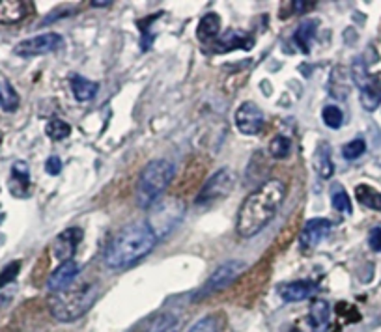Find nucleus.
I'll list each match as a JSON object with an SVG mask.
<instances>
[{
	"mask_svg": "<svg viewBox=\"0 0 381 332\" xmlns=\"http://www.w3.org/2000/svg\"><path fill=\"white\" fill-rule=\"evenodd\" d=\"M71 92L75 95V99L86 103V101L94 99V95L97 94V84L94 81H88L86 77H81V75H73Z\"/></svg>",
	"mask_w": 381,
	"mask_h": 332,
	"instance_id": "19",
	"label": "nucleus"
},
{
	"mask_svg": "<svg viewBox=\"0 0 381 332\" xmlns=\"http://www.w3.org/2000/svg\"><path fill=\"white\" fill-rule=\"evenodd\" d=\"M78 275V265L77 261H64L60 265L56 267L53 275L49 277V282H47V288L56 293V291H62V289H66L67 286H71L75 280H77Z\"/></svg>",
	"mask_w": 381,
	"mask_h": 332,
	"instance_id": "12",
	"label": "nucleus"
},
{
	"mask_svg": "<svg viewBox=\"0 0 381 332\" xmlns=\"http://www.w3.org/2000/svg\"><path fill=\"white\" fill-rule=\"evenodd\" d=\"M355 198L359 204L374 211H381V193L370 185H357L355 187Z\"/></svg>",
	"mask_w": 381,
	"mask_h": 332,
	"instance_id": "21",
	"label": "nucleus"
},
{
	"mask_svg": "<svg viewBox=\"0 0 381 332\" xmlns=\"http://www.w3.org/2000/svg\"><path fill=\"white\" fill-rule=\"evenodd\" d=\"M329 230L331 222L327 219H321V216L310 219L299 233V247L303 249V252H312L319 244V241L329 233Z\"/></svg>",
	"mask_w": 381,
	"mask_h": 332,
	"instance_id": "10",
	"label": "nucleus"
},
{
	"mask_svg": "<svg viewBox=\"0 0 381 332\" xmlns=\"http://www.w3.org/2000/svg\"><path fill=\"white\" fill-rule=\"evenodd\" d=\"M235 127L240 129V133L247 134V137H254L263 129V123H265V116H263V111L256 103L252 101H245L241 103L240 109L235 111L234 116Z\"/></svg>",
	"mask_w": 381,
	"mask_h": 332,
	"instance_id": "9",
	"label": "nucleus"
},
{
	"mask_svg": "<svg viewBox=\"0 0 381 332\" xmlns=\"http://www.w3.org/2000/svg\"><path fill=\"white\" fill-rule=\"evenodd\" d=\"M235 172L232 168H221L213 174L204 187L200 188V193L196 194L195 204L196 205H207L213 204V202H219V200L226 198L232 188L235 185Z\"/></svg>",
	"mask_w": 381,
	"mask_h": 332,
	"instance_id": "6",
	"label": "nucleus"
},
{
	"mask_svg": "<svg viewBox=\"0 0 381 332\" xmlns=\"http://www.w3.org/2000/svg\"><path fill=\"white\" fill-rule=\"evenodd\" d=\"M28 187H30V174H28L27 162H15L11 168L10 193L13 196L25 198V196H28Z\"/></svg>",
	"mask_w": 381,
	"mask_h": 332,
	"instance_id": "16",
	"label": "nucleus"
},
{
	"mask_svg": "<svg viewBox=\"0 0 381 332\" xmlns=\"http://www.w3.org/2000/svg\"><path fill=\"white\" fill-rule=\"evenodd\" d=\"M179 328H181V323L174 314H161L150 323L146 332H179Z\"/></svg>",
	"mask_w": 381,
	"mask_h": 332,
	"instance_id": "24",
	"label": "nucleus"
},
{
	"mask_svg": "<svg viewBox=\"0 0 381 332\" xmlns=\"http://www.w3.org/2000/svg\"><path fill=\"white\" fill-rule=\"evenodd\" d=\"M286 198V185L280 179H269L251 193L241 204L235 232L243 239L254 237L269 226Z\"/></svg>",
	"mask_w": 381,
	"mask_h": 332,
	"instance_id": "1",
	"label": "nucleus"
},
{
	"mask_svg": "<svg viewBox=\"0 0 381 332\" xmlns=\"http://www.w3.org/2000/svg\"><path fill=\"white\" fill-rule=\"evenodd\" d=\"M92 6H95V8H106V6H111V2H92Z\"/></svg>",
	"mask_w": 381,
	"mask_h": 332,
	"instance_id": "36",
	"label": "nucleus"
},
{
	"mask_svg": "<svg viewBox=\"0 0 381 332\" xmlns=\"http://www.w3.org/2000/svg\"><path fill=\"white\" fill-rule=\"evenodd\" d=\"M316 28H318V21H307L301 22L299 28L296 30V34H293V41H296L297 47H299L305 55H308V50H310V43H312Z\"/></svg>",
	"mask_w": 381,
	"mask_h": 332,
	"instance_id": "22",
	"label": "nucleus"
},
{
	"mask_svg": "<svg viewBox=\"0 0 381 332\" xmlns=\"http://www.w3.org/2000/svg\"><path fill=\"white\" fill-rule=\"evenodd\" d=\"M185 215V204L179 198H162L150 207L146 224L150 226L155 239L167 237L179 226Z\"/></svg>",
	"mask_w": 381,
	"mask_h": 332,
	"instance_id": "5",
	"label": "nucleus"
},
{
	"mask_svg": "<svg viewBox=\"0 0 381 332\" xmlns=\"http://www.w3.org/2000/svg\"><path fill=\"white\" fill-rule=\"evenodd\" d=\"M331 204L340 213H347V215L352 213V200H349V196H347L342 185H335V187L331 188Z\"/></svg>",
	"mask_w": 381,
	"mask_h": 332,
	"instance_id": "26",
	"label": "nucleus"
},
{
	"mask_svg": "<svg viewBox=\"0 0 381 332\" xmlns=\"http://www.w3.org/2000/svg\"><path fill=\"white\" fill-rule=\"evenodd\" d=\"M314 289H316V284L312 280H296V282L282 284L279 293L286 303H301L314 293Z\"/></svg>",
	"mask_w": 381,
	"mask_h": 332,
	"instance_id": "14",
	"label": "nucleus"
},
{
	"mask_svg": "<svg viewBox=\"0 0 381 332\" xmlns=\"http://www.w3.org/2000/svg\"><path fill=\"white\" fill-rule=\"evenodd\" d=\"M364 151H366V142L363 139H355L342 148V155H344L346 161H355V159L363 155Z\"/></svg>",
	"mask_w": 381,
	"mask_h": 332,
	"instance_id": "31",
	"label": "nucleus"
},
{
	"mask_svg": "<svg viewBox=\"0 0 381 332\" xmlns=\"http://www.w3.org/2000/svg\"><path fill=\"white\" fill-rule=\"evenodd\" d=\"M310 6L312 4H308V2H293V8H297V11H299V13H303V8H310Z\"/></svg>",
	"mask_w": 381,
	"mask_h": 332,
	"instance_id": "35",
	"label": "nucleus"
},
{
	"mask_svg": "<svg viewBox=\"0 0 381 332\" xmlns=\"http://www.w3.org/2000/svg\"><path fill=\"white\" fill-rule=\"evenodd\" d=\"M45 133H47V137L53 140H64L71 134V125L66 122H62V120H50V122L47 123V127H45Z\"/></svg>",
	"mask_w": 381,
	"mask_h": 332,
	"instance_id": "29",
	"label": "nucleus"
},
{
	"mask_svg": "<svg viewBox=\"0 0 381 332\" xmlns=\"http://www.w3.org/2000/svg\"><path fill=\"white\" fill-rule=\"evenodd\" d=\"M99 297L97 282H75L49 297V310L56 321L73 323L81 319Z\"/></svg>",
	"mask_w": 381,
	"mask_h": 332,
	"instance_id": "3",
	"label": "nucleus"
},
{
	"mask_svg": "<svg viewBox=\"0 0 381 332\" xmlns=\"http://www.w3.org/2000/svg\"><path fill=\"white\" fill-rule=\"evenodd\" d=\"M83 241V230L81 228H69L55 239L53 243V254L58 261H71L75 252H77L78 243Z\"/></svg>",
	"mask_w": 381,
	"mask_h": 332,
	"instance_id": "11",
	"label": "nucleus"
},
{
	"mask_svg": "<svg viewBox=\"0 0 381 332\" xmlns=\"http://www.w3.org/2000/svg\"><path fill=\"white\" fill-rule=\"evenodd\" d=\"M321 118H324V123L329 129H338L344 123V114L338 106L329 105L325 106L324 111H321Z\"/></svg>",
	"mask_w": 381,
	"mask_h": 332,
	"instance_id": "30",
	"label": "nucleus"
},
{
	"mask_svg": "<svg viewBox=\"0 0 381 332\" xmlns=\"http://www.w3.org/2000/svg\"><path fill=\"white\" fill-rule=\"evenodd\" d=\"M254 41H252L251 36L240 32V30H228V32L221 36L215 45V50H221V53H226V50L234 49H251Z\"/></svg>",
	"mask_w": 381,
	"mask_h": 332,
	"instance_id": "17",
	"label": "nucleus"
},
{
	"mask_svg": "<svg viewBox=\"0 0 381 332\" xmlns=\"http://www.w3.org/2000/svg\"><path fill=\"white\" fill-rule=\"evenodd\" d=\"M368 244L374 252H381V226H375L370 230Z\"/></svg>",
	"mask_w": 381,
	"mask_h": 332,
	"instance_id": "33",
	"label": "nucleus"
},
{
	"mask_svg": "<svg viewBox=\"0 0 381 332\" xmlns=\"http://www.w3.org/2000/svg\"><path fill=\"white\" fill-rule=\"evenodd\" d=\"M247 269V265L243 261H228V263H224V265L217 267L213 275L207 278V282L202 286L198 291H196L195 299H206L209 295L219 293V291H223L224 288H228L230 284L235 282L237 278L243 275V271Z\"/></svg>",
	"mask_w": 381,
	"mask_h": 332,
	"instance_id": "7",
	"label": "nucleus"
},
{
	"mask_svg": "<svg viewBox=\"0 0 381 332\" xmlns=\"http://www.w3.org/2000/svg\"><path fill=\"white\" fill-rule=\"evenodd\" d=\"M189 332H223V316L212 314V316L202 317L200 321L190 327Z\"/></svg>",
	"mask_w": 381,
	"mask_h": 332,
	"instance_id": "27",
	"label": "nucleus"
},
{
	"mask_svg": "<svg viewBox=\"0 0 381 332\" xmlns=\"http://www.w3.org/2000/svg\"><path fill=\"white\" fill-rule=\"evenodd\" d=\"M291 151V140L284 134H279V137H275L271 140V144H269V153L275 157V159H286V157L290 155Z\"/></svg>",
	"mask_w": 381,
	"mask_h": 332,
	"instance_id": "28",
	"label": "nucleus"
},
{
	"mask_svg": "<svg viewBox=\"0 0 381 332\" xmlns=\"http://www.w3.org/2000/svg\"><path fill=\"white\" fill-rule=\"evenodd\" d=\"M361 105H363L364 111L368 112H374L381 105V90L375 88L372 81L361 90Z\"/></svg>",
	"mask_w": 381,
	"mask_h": 332,
	"instance_id": "25",
	"label": "nucleus"
},
{
	"mask_svg": "<svg viewBox=\"0 0 381 332\" xmlns=\"http://www.w3.org/2000/svg\"><path fill=\"white\" fill-rule=\"evenodd\" d=\"M314 168L319 174V177H324V179H329L333 176L335 165L331 161V148L327 142H321L316 153H314Z\"/></svg>",
	"mask_w": 381,
	"mask_h": 332,
	"instance_id": "18",
	"label": "nucleus"
},
{
	"mask_svg": "<svg viewBox=\"0 0 381 332\" xmlns=\"http://www.w3.org/2000/svg\"><path fill=\"white\" fill-rule=\"evenodd\" d=\"M19 269H21V263H19V261H13L11 265L6 267L4 271L0 272V288H4L6 284H10L11 280L17 277Z\"/></svg>",
	"mask_w": 381,
	"mask_h": 332,
	"instance_id": "32",
	"label": "nucleus"
},
{
	"mask_svg": "<svg viewBox=\"0 0 381 332\" xmlns=\"http://www.w3.org/2000/svg\"><path fill=\"white\" fill-rule=\"evenodd\" d=\"M45 170H47V174H49V176H58V174L62 172L60 157L50 155L49 159H47V162H45Z\"/></svg>",
	"mask_w": 381,
	"mask_h": 332,
	"instance_id": "34",
	"label": "nucleus"
},
{
	"mask_svg": "<svg viewBox=\"0 0 381 332\" xmlns=\"http://www.w3.org/2000/svg\"><path fill=\"white\" fill-rule=\"evenodd\" d=\"M19 106V94L11 86L10 81L0 75V109L6 112L17 111Z\"/></svg>",
	"mask_w": 381,
	"mask_h": 332,
	"instance_id": "23",
	"label": "nucleus"
},
{
	"mask_svg": "<svg viewBox=\"0 0 381 332\" xmlns=\"http://www.w3.org/2000/svg\"><path fill=\"white\" fill-rule=\"evenodd\" d=\"M331 325V306L327 300L316 299L308 310V327L312 332H327Z\"/></svg>",
	"mask_w": 381,
	"mask_h": 332,
	"instance_id": "13",
	"label": "nucleus"
},
{
	"mask_svg": "<svg viewBox=\"0 0 381 332\" xmlns=\"http://www.w3.org/2000/svg\"><path fill=\"white\" fill-rule=\"evenodd\" d=\"M30 11V4L22 0H0V25H15Z\"/></svg>",
	"mask_w": 381,
	"mask_h": 332,
	"instance_id": "15",
	"label": "nucleus"
},
{
	"mask_svg": "<svg viewBox=\"0 0 381 332\" xmlns=\"http://www.w3.org/2000/svg\"><path fill=\"white\" fill-rule=\"evenodd\" d=\"M62 43H64V39H62L60 34L45 32V34H39V36H34V38L22 39L21 43L15 45L13 55L22 56V58L49 55V53H53V50L60 49Z\"/></svg>",
	"mask_w": 381,
	"mask_h": 332,
	"instance_id": "8",
	"label": "nucleus"
},
{
	"mask_svg": "<svg viewBox=\"0 0 381 332\" xmlns=\"http://www.w3.org/2000/svg\"><path fill=\"white\" fill-rule=\"evenodd\" d=\"M157 239L146 222H133L122 228L105 249V265L109 269H127L155 249Z\"/></svg>",
	"mask_w": 381,
	"mask_h": 332,
	"instance_id": "2",
	"label": "nucleus"
},
{
	"mask_svg": "<svg viewBox=\"0 0 381 332\" xmlns=\"http://www.w3.org/2000/svg\"><path fill=\"white\" fill-rule=\"evenodd\" d=\"M219 32H221V17L217 13H206V15L200 19V25H198V30H196V36L202 39V41H207V39L217 38Z\"/></svg>",
	"mask_w": 381,
	"mask_h": 332,
	"instance_id": "20",
	"label": "nucleus"
},
{
	"mask_svg": "<svg viewBox=\"0 0 381 332\" xmlns=\"http://www.w3.org/2000/svg\"><path fill=\"white\" fill-rule=\"evenodd\" d=\"M176 168L167 159H155L144 166L137 185V204L142 209H150L151 205L161 200V194L170 185Z\"/></svg>",
	"mask_w": 381,
	"mask_h": 332,
	"instance_id": "4",
	"label": "nucleus"
}]
</instances>
